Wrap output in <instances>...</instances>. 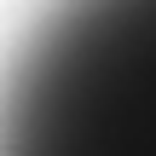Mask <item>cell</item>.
Wrapping results in <instances>:
<instances>
[{
    "label": "cell",
    "instance_id": "cell-1",
    "mask_svg": "<svg viewBox=\"0 0 156 156\" xmlns=\"http://www.w3.org/2000/svg\"><path fill=\"white\" fill-rule=\"evenodd\" d=\"M0 156H156V0H46L0 64Z\"/></svg>",
    "mask_w": 156,
    "mask_h": 156
}]
</instances>
